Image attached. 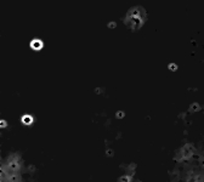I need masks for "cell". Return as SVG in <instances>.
I'll return each instance as SVG.
<instances>
[{
  "label": "cell",
  "mask_w": 204,
  "mask_h": 182,
  "mask_svg": "<svg viewBox=\"0 0 204 182\" xmlns=\"http://www.w3.org/2000/svg\"><path fill=\"white\" fill-rule=\"evenodd\" d=\"M145 21H146L145 10L140 6H136V7H132V9L129 10V12H127L126 16H125L124 22L127 24V27H129L130 29L136 30L145 23Z\"/></svg>",
  "instance_id": "6da1fadb"
}]
</instances>
